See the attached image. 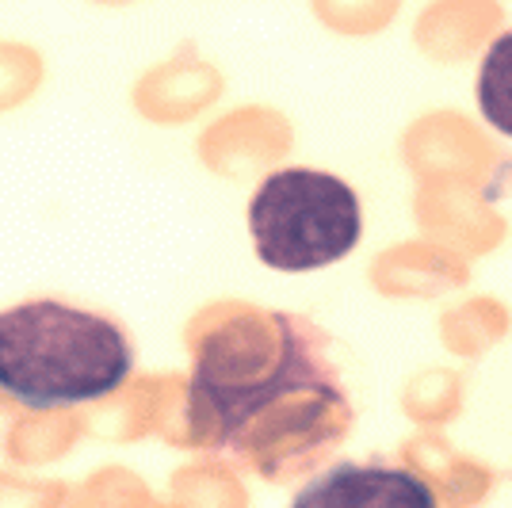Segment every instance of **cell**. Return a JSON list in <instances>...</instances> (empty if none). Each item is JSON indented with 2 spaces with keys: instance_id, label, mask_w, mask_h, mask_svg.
I'll return each instance as SVG.
<instances>
[{
  "instance_id": "obj_1",
  "label": "cell",
  "mask_w": 512,
  "mask_h": 508,
  "mask_svg": "<svg viewBox=\"0 0 512 508\" xmlns=\"http://www.w3.org/2000/svg\"><path fill=\"white\" fill-rule=\"evenodd\" d=\"M188 421L199 444L283 486L344 444L356 409L314 321L237 306L195 340Z\"/></svg>"
},
{
  "instance_id": "obj_2",
  "label": "cell",
  "mask_w": 512,
  "mask_h": 508,
  "mask_svg": "<svg viewBox=\"0 0 512 508\" xmlns=\"http://www.w3.org/2000/svg\"><path fill=\"white\" fill-rule=\"evenodd\" d=\"M134 371L119 321L62 298L0 310V390L23 409H69L115 394Z\"/></svg>"
},
{
  "instance_id": "obj_3",
  "label": "cell",
  "mask_w": 512,
  "mask_h": 508,
  "mask_svg": "<svg viewBox=\"0 0 512 508\" xmlns=\"http://www.w3.org/2000/svg\"><path fill=\"white\" fill-rule=\"evenodd\" d=\"M249 233L260 264L318 272L360 245L363 207L352 184L321 169H279L249 199Z\"/></svg>"
},
{
  "instance_id": "obj_4",
  "label": "cell",
  "mask_w": 512,
  "mask_h": 508,
  "mask_svg": "<svg viewBox=\"0 0 512 508\" xmlns=\"http://www.w3.org/2000/svg\"><path fill=\"white\" fill-rule=\"evenodd\" d=\"M291 508H440L417 470L386 459H344L321 466L295 493Z\"/></svg>"
},
{
  "instance_id": "obj_5",
  "label": "cell",
  "mask_w": 512,
  "mask_h": 508,
  "mask_svg": "<svg viewBox=\"0 0 512 508\" xmlns=\"http://www.w3.org/2000/svg\"><path fill=\"white\" fill-rule=\"evenodd\" d=\"M478 111L493 130L512 138V31L497 35L490 50L482 54L478 77H474Z\"/></svg>"
}]
</instances>
